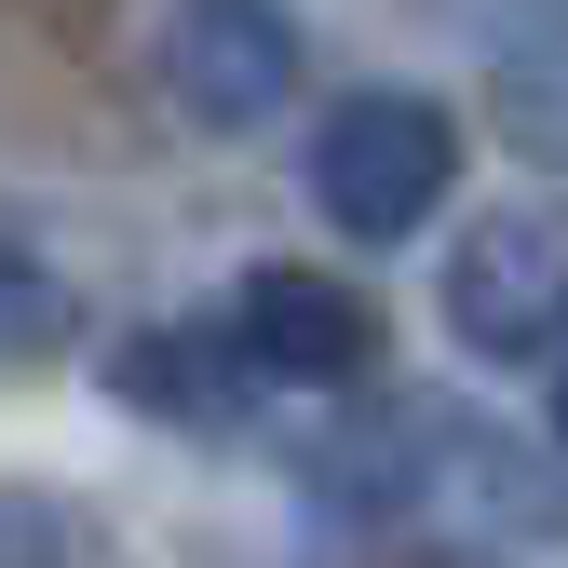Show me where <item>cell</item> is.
Listing matches in <instances>:
<instances>
[{
    "mask_svg": "<svg viewBox=\"0 0 568 568\" xmlns=\"http://www.w3.org/2000/svg\"><path fill=\"white\" fill-rule=\"evenodd\" d=\"M298 176H312V217L338 244H406V231H434L447 190H460V122L419 82H366V95H338L312 122Z\"/></svg>",
    "mask_w": 568,
    "mask_h": 568,
    "instance_id": "obj_1",
    "label": "cell"
},
{
    "mask_svg": "<svg viewBox=\"0 0 568 568\" xmlns=\"http://www.w3.org/2000/svg\"><path fill=\"white\" fill-rule=\"evenodd\" d=\"M231 352H244V379L257 393H366L393 366V338H379V298L366 284H338L312 257H257L231 284Z\"/></svg>",
    "mask_w": 568,
    "mask_h": 568,
    "instance_id": "obj_2",
    "label": "cell"
},
{
    "mask_svg": "<svg viewBox=\"0 0 568 568\" xmlns=\"http://www.w3.org/2000/svg\"><path fill=\"white\" fill-rule=\"evenodd\" d=\"M447 338L474 366H555L568 352V217L487 203L447 244Z\"/></svg>",
    "mask_w": 568,
    "mask_h": 568,
    "instance_id": "obj_3",
    "label": "cell"
},
{
    "mask_svg": "<svg viewBox=\"0 0 568 568\" xmlns=\"http://www.w3.org/2000/svg\"><path fill=\"white\" fill-rule=\"evenodd\" d=\"M163 95L203 135H257L298 95V14L284 0H176L163 14Z\"/></svg>",
    "mask_w": 568,
    "mask_h": 568,
    "instance_id": "obj_4",
    "label": "cell"
},
{
    "mask_svg": "<svg viewBox=\"0 0 568 568\" xmlns=\"http://www.w3.org/2000/svg\"><path fill=\"white\" fill-rule=\"evenodd\" d=\"M109 393H122L135 419H176V434H231V419L257 406L231 325H150V338H122V352H109Z\"/></svg>",
    "mask_w": 568,
    "mask_h": 568,
    "instance_id": "obj_5",
    "label": "cell"
},
{
    "mask_svg": "<svg viewBox=\"0 0 568 568\" xmlns=\"http://www.w3.org/2000/svg\"><path fill=\"white\" fill-rule=\"evenodd\" d=\"M487 122H501V150H528L541 176H568V28L501 41V68H487Z\"/></svg>",
    "mask_w": 568,
    "mask_h": 568,
    "instance_id": "obj_6",
    "label": "cell"
},
{
    "mask_svg": "<svg viewBox=\"0 0 568 568\" xmlns=\"http://www.w3.org/2000/svg\"><path fill=\"white\" fill-rule=\"evenodd\" d=\"M82 338V298H68V271L28 257V244H0V366H41V352Z\"/></svg>",
    "mask_w": 568,
    "mask_h": 568,
    "instance_id": "obj_7",
    "label": "cell"
},
{
    "mask_svg": "<svg viewBox=\"0 0 568 568\" xmlns=\"http://www.w3.org/2000/svg\"><path fill=\"white\" fill-rule=\"evenodd\" d=\"M555 447H568V352H555Z\"/></svg>",
    "mask_w": 568,
    "mask_h": 568,
    "instance_id": "obj_8",
    "label": "cell"
}]
</instances>
